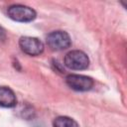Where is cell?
I'll use <instances>...</instances> for the list:
<instances>
[{
    "label": "cell",
    "mask_w": 127,
    "mask_h": 127,
    "mask_svg": "<svg viewBox=\"0 0 127 127\" xmlns=\"http://www.w3.org/2000/svg\"><path fill=\"white\" fill-rule=\"evenodd\" d=\"M54 127H78V124L67 116L57 117L54 121Z\"/></svg>",
    "instance_id": "cell-7"
},
{
    "label": "cell",
    "mask_w": 127,
    "mask_h": 127,
    "mask_svg": "<svg viewBox=\"0 0 127 127\" xmlns=\"http://www.w3.org/2000/svg\"><path fill=\"white\" fill-rule=\"evenodd\" d=\"M17 99L14 91L7 86H0V106L13 107L16 105Z\"/></svg>",
    "instance_id": "cell-6"
},
{
    "label": "cell",
    "mask_w": 127,
    "mask_h": 127,
    "mask_svg": "<svg viewBox=\"0 0 127 127\" xmlns=\"http://www.w3.org/2000/svg\"><path fill=\"white\" fill-rule=\"evenodd\" d=\"M6 39V35H5V31L0 27V43L4 42Z\"/></svg>",
    "instance_id": "cell-8"
},
{
    "label": "cell",
    "mask_w": 127,
    "mask_h": 127,
    "mask_svg": "<svg viewBox=\"0 0 127 127\" xmlns=\"http://www.w3.org/2000/svg\"><path fill=\"white\" fill-rule=\"evenodd\" d=\"M8 16L17 22H31L36 18V12L34 9L25 5H12L8 8Z\"/></svg>",
    "instance_id": "cell-2"
},
{
    "label": "cell",
    "mask_w": 127,
    "mask_h": 127,
    "mask_svg": "<svg viewBox=\"0 0 127 127\" xmlns=\"http://www.w3.org/2000/svg\"><path fill=\"white\" fill-rule=\"evenodd\" d=\"M47 44L54 51H63L71 45V40L66 32L55 31L48 35Z\"/></svg>",
    "instance_id": "cell-3"
},
{
    "label": "cell",
    "mask_w": 127,
    "mask_h": 127,
    "mask_svg": "<svg viewBox=\"0 0 127 127\" xmlns=\"http://www.w3.org/2000/svg\"><path fill=\"white\" fill-rule=\"evenodd\" d=\"M64 64L70 69H75V70L85 69L89 64V59L87 55L82 51L75 50L65 55Z\"/></svg>",
    "instance_id": "cell-1"
},
{
    "label": "cell",
    "mask_w": 127,
    "mask_h": 127,
    "mask_svg": "<svg viewBox=\"0 0 127 127\" xmlns=\"http://www.w3.org/2000/svg\"><path fill=\"white\" fill-rule=\"evenodd\" d=\"M65 81L71 89L76 91H86L93 86L92 78L81 74H70L66 76Z\"/></svg>",
    "instance_id": "cell-4"
},
{
    "label": "cell",
    "mask_w": 127,
    "mask_h": 127,
    "mask_svg": "<svg viewBox=\"0 0 127 127\" xmlns=\"http://www.w3.org/2000/svg\"><path fill=\"white\" fill-rule=\"evenodd\" d=\"M21 50L29 56H39L44 51L43 43L34 37H22L19 41Z\"/></svg>",
    "instance_id": "cell-5"
}]
</instances>
